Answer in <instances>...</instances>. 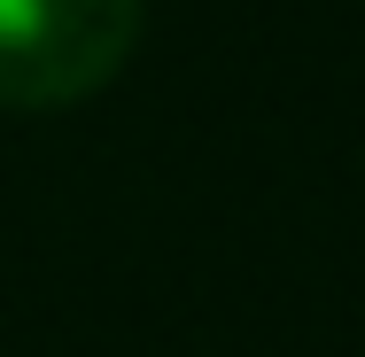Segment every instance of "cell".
<instances>
[{"label":"cell","mask_w":365,"mask_h":357,"mask_svg":"<svg viewBox=\"0 0 365 357\" xmlns=\"http://www.w3.org/2000/svg\"><path fill=\"white\" fill-rule=\"evenodd\" d=\"M148 0H0V109H71L125 71Z\"/></svg>","instance_id":"cell-1"}]
</instances>
